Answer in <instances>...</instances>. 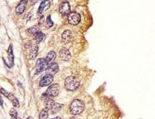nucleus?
<instances>
[{
    "instance_id": "obj_9",
    "label": "nucleus",
    "mask_w": 155,
    "mask_h": 119,
    "mask_svg": "<svg viewBox=\"0 0 155 119\" xmlns=\"http://www.w3.org/2000/svg\"><path fill=\"white\" fill-rule=\"evenodd\" d=\"M59 57L64 61H68L71 58V55L67 48H63L59 52Z\"/></svg>"
},
{
    "instance_id": "obj_10",
    "label": "nucleus",
    "mask_w": 155,
    "mask_h": 119,
    "mask_svg": "<svg viewBox=\"0 0 155 119\" xmlns=\"http://www.w3.org/2000/svg\"><path fill=\"white\" fill-rule=\"evenodd\" d=\"M28 4V0H21L16 7V13L17 14H22L25 10Z\"/></svg>"
},
{
    "instance_id": "obj_20",
    "label": "nucleus",
    "mask_w": 155,
    "mask_h": 119,
    "mask_svg": "<svg viewBox=\"0 0 155 119\" xmlns=\"http://www.w3.org/2000/svg\"><path fill=\"white\" fill-rule=\"evenodd\" d=\"M39 29H40L39 26L38 25H35L29 28L28 31L30 34L33 35H35L37 32L39 31Z\"/></svg>"
},
{
    "instance_id": "obj_2",
    "label": "nucleus",
    "mask_w": 155,
    "mask_h": 119,
    "mask_svg": "<svg viewBox=\"0 0 155 119\" xmlns=\"http://www.w3.org/2000/svg\"><path fill=\"white\" fill-rule=\"evenodd\" d=\"M80 86V81L76 77L69 76L67 77L65 80V87L69 91H75Z\"/></svg>"
},
{
    "instance_id": "obj_17",
    "label": "nucleus",
    "mask_w": 155,
    "mask_h": 119,
    "mask_svg": "<svg viewBox=\"0 0 155 119\" xmlns=\"http://www.w3.org/2000/svg\"><path fill=\"white\" fill-rule=\"evenodd\" d=\"M63 106H64V105H63V104H60V103H55L54 104V105H53V107L51 108L52 113L53 114H57L58 112H59L62 109Z\"/></svg>"
},
{
    "instance_id": "obj_11",
    "label": "nucleus",
    "mask_w": 155,
    "mask_h": 119,
    "mask_svg": "<svg viewBox=\"0 0 155 119\" xmlns=\"http://www.w3.org/2000/svg\"><path fill=\"white\" fill-rule=\"evenodd\" d=\"M50 2L49 0H44L42 2H41L38 8V13L41 14L43 12L48 10L50 6Z\"/></svg>"
},
{
    "instance_id": "obj_27",
    "label": "nucleus",
    "mask_w": 155,
    "mask_h": 119,
    "mask_svg": "<svg viewBox=\"0 0 155 119\" xmlns=\"http://www.w3.org/2000/svg\"><path fill=\"white\" fill-rule=\"evenodd\" d=\"M57 118H59V119H61V118H60V117H55V119H57Z\"/></svg>"
},
{
    "instance_id": "obj_13",
    "label": "nucleus",
    "mask_w": 155,
    "mask_h": 119,
    "mask_svg": "<svg viewBox=\"0 0 155 119\" xmlns=\"http://www.w3.org/2000/svg\"><path fill=\"white\" fill-rule=\"evenodd\" d=\"M47 73L52 75H54L59 71V65L56 63H53L49 65L48 68L47 69Z\"/></svg>"
},
{
    "instance_id": "obj_26",
    "label": "nucleus",
    "mask_w": 155,
    "mask_h": 119,
    "mask_svg": "<svg viewBox=\"0 0 155 119\" xmlns=\"http://www.w3.org/2000/svg\"><path fill=\"white\" fill-rule=\"evenodd\" d=\"M3 99L2 98V97H1V106L2 107H3Z\"/></svg>"
},
{
    "instance_id": "obj_14",
    "label": "nucleus",
    "mask_w": 155,
    "mask_h": 119,
    "mask_svg": "<svg viewBox=\"0 0 155 119\" xmlns=\"http://www.w3.org/2000/svg\"><path fill=\"white\" fill-rule=\"evenodd\" d=\"M46 38L45 35L41 32L39 31L34 35V41L36 44L40 43L41 41L44 40Z\"/></svg>"
},
{
    "instance_id": "obj_18",
    "label": "nucleus",
    "mask_w": 155,
    "mask_h": 119,
    "mask_svg": "<svg viewBox=\"0 0 155 119\" xmlns=\"http://www.w3.org/2000/svg\"><path fill=\"white\" fill-rule=\"evenodd\" d=\"M49 110V109H48L47 107H46L45 108L42 109L39 114V118L41 119H47L48 118Z\"/></svg>"
},
{
    "instance_id": "obj_5",
    "label": "nucleus",
    "mask_w": 155,
    "mask_h": 119,
    "mask_svg": "<svg viewBox=\"0 0 155 119\" xmlns=\"http://www.w3.org/2000/svg\"><path fill=\"white\" fill-rule=\"evenodd\" d=\"M68 21L70 25H77L81 21V16L78 13L71 12L68 15Z\"/></svg>"
},
{
    "instance_id": "obj_12",
    "label": "nucleus",
    "mask_w": 155,
    "mask_h": 119,
    "mask_svg": "<svg viewBox=\"0 0 155 119\" xmlns=\"http://www.w3.org/2000/svg\"><path fill=\"white\" fill-rule=\"evenodd\" d=\"M71 32L70 30H67L65 31L62 35V40L65 43H69L72 39Z\"/></svg>"
},
{
    "instance_id": "obj_22",
    "label": "nucleus",
    "mask_w": 155,
    "mask_h": 119,
    "mask_svg": "<svg viewBox=\"0 0 155 119\" xmlns=\"http://www.w3.org/2000/svg\"><path fill=\"white\" fill-rule=\"evenodd\" d=\"M46 23H47V26L49 27V28H51L53 26V21H52L51 20V16L50 15H49L47 18V20H46Z\"/></svg>"
},
{
    "instance_id": "obj_23",
    "label": "nucleus",
    "mask_w": 155,
    "mask_h": 119,
    "mask_svg": "<svg viewBox=\"0 0 155 119\" xmlns=\"http://www.w3.org/2000/svg\"><path fill=\"white\" fill-rule=\"evenodd\" d=\"M33 45V41H29L25 45V48H30Z\"/></svg>"
},
{
    "instance_id": "obj_21",
    "label": "nucleus",
    "mask_w": 155,
    "mask_h": 119,
    "mask_svg": "<svg viewBox=\"0 0 155 119\" xmlns=\"http://www.w3.org/2000/svg\"><path fill=\"white\" fill-rule=\"evenodd\" d=\"M9 115L12 119H16L17 118V112L14 108H11L10 110Z\"/></svg>"
},
{
    "instance_id": "obj_3",
    "label": "nucleus",
    "mask_w": 155,
    "mask_h": 119,
    "mask_svg": "<svg viewBox=\"0 0 155 119\" xmlns=\"http://www.w3.org/2000/svg\"><path fill=\"white\" fill-rule=\"evenodd\" d=\"M49 64L47 60L42 58H40L37 61L36 64V70L37 73H41L45 70H46L49 66Z\"/></svg>"
},
{
    "instance_id": "obj_1",
    "label": "nucleus",
    "mask_w": 155,
    "mask_h": 119,
    "mask_svg": "<svg viewBox=\"0 0 155 119\" xmlns=\"http://www.w3.org/2000/svg\"><path fill=\"white\" fill-rule=\"evenodd\" d=\"M84 107L85 106L82 101L78 99H76L71 103L69 110L71 114L77 115L81 114L83 111Z\"/></svg>"
},
{
    "instance_id": "obj_16",
    "label": "nucleus",
    "mask_w": 155,
    "mask_h": 119,
    "mask_svg": "<svg viewBox=\"0 0 155 119\" xmlns=\"http://www.w3.org/2000/svg\"><path fill=\"white\" fill-rule=\"evenodd\" d=\"M38 47L37 46H34L31 49L30 55H29V57L30 59H34L36 57L38 53Z\"/></svg>"
},
{
    "instance_id": "obj_8",
    "label": "nucleus",
    "mask_w": 155,
    "mask_h": 119,
    "mask_svg": "<svg viewBox=\"0 0 155 119\" xmlns=\"http://www.w3.org/2000/svg\"><path fill=\"white\" fill-rule=\"evenodd\" d=\"M1 93H2L4 96L7 97L9 100H10L12 102L13 105V106L14 107H19V101L14 96V95L12 93H9L8 92L6 91L5 90L3 89H1Z\"/></svg>"
},
{
    "instance_id": "obj_24",
    "label": "nucleus",
    "mask_w": 155,
    "mask_h": 119,
    "mask_svg": "<svg viewBox=\"0 0 155 119\" xmlns=\"http://www.w3.org/2000/svg\"><path fill=\"white\" fill-rule=\"evenodd\" d=\"M44 22V16H42L40 18V20H39V23H42Z\"/></svg>"
},
{
    "instance_id": "obj_15",
    "label": "nucleus",
    "mask_w": 155,
    "mask_h": 119,
    "mask_svg": "<svg viewBox=\"0 0 155 119\" xmlns=\"http://www.w3.org/2000/svg\"><path fill=\"white\" fill-rule=\"evenodd\" d=\"M55 58H56L55 52L53 51H51L48 53L46 59L48 62L49 65H51L52 63H53V61H54Z\"/></svg>"
},
{
    "instance_id": "obj_19",
    "label": "nucleus",
    "mask_w": 155,
    "mask_h": 119,
    "mask_svg": "<svg viewBox=\"0 0 155 119\" xmlns=\"http://www.w3.org/2000/svg\"><path fill=\"white\" fill-rule=\"evenodd\" d=\"M8 59L10 65H13L14 64V57L13 53V48L12 46L10 45L9 49H8Z\"/></svg>"
},
{
    "instance_id": "obj_25",
    "label": "nucleus",
    "mask_w": 155,
    "mask_h": 119,
    "mask_svg": "<svg viewBox=\"0 0 155 119\" xmlns=\"http://www.w3.org/2000/svg\"><path fill=\"white\" fill-rule=\"evenodd\" d=\"M38 1V0H32V1H31V3H32L33 4H35V3H36Z\"/></svg>"
},
{
    "instance_id": "obj_4",
    "label": "nucleus",
    "mask_w": 155,
    "mask_h": 119,
    "mask_svg": "<svg viewBox=\"0 0 155 119\" xmlns=\"http://www.w3.org/2000/svg\"><path fill=\"white\" fill-rule=\"evenodd\" d=\"M60 91V86L58 84H54L51 85L47 90L46 93L51 97L57 96Z\"/></svg>"
},
{
    "instance_id": "obj_7",
    "label": "nucleus",
    "mask_w": 155,
    "mask_h": 119,
    "mask_svg": "<svg viewBox=\"0 0 155 119\" xmlns=\"http://www.w3.org/2000/svg\"><path fill=\"white\" fill-rule=\"evenodd\" d=\"M53 80V76L49 74H47L40 80L39 86L41 87H45L48 86L52 83Z\"/></svg>"
},
{
    "instance_id": "obj_6",
    "label": "nucleus",
    "mask_w": 155,
    "mask_h": 119,
    "mask_svg": "<svg viewBox=\"0 0 155 119\" xmlns=\"http://www.w3.org/2000/svg\"><path fill=\"white\" fill-rule=\"evenodd\" d=\"M70 4L68 1H64L60 4L59 7V11L63 16H67L71 12Z\"/></svg>"
}]
</instances>
